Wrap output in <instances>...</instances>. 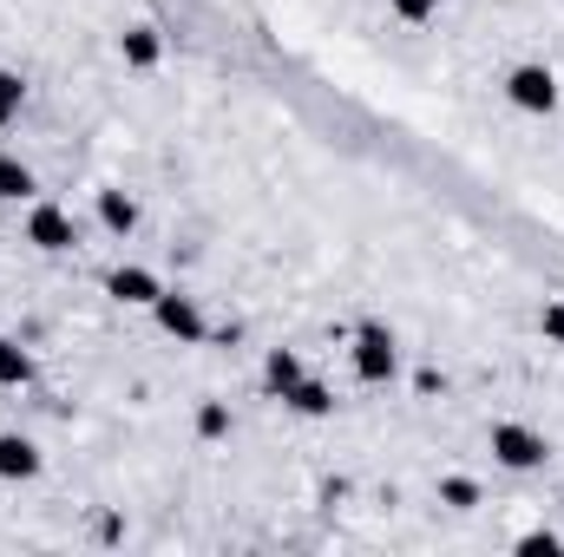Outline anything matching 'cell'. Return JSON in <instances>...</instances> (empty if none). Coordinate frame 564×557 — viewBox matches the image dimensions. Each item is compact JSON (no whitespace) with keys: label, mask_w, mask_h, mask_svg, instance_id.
<instances>
[{"label":"cell","mask_w":564,"mask_h":557,"mask_svg":"<svg viewBox=\"0 0 564 557\" xmlns=\"http://www.w3.org/2000/svg\"><path fill=\"white\" fill-rule=\"evenodd\" d=\"M99 223H106L112 237H132V230H139V204H132L126 190H99Z\"/></svg>","instance_id":"9c48e42d"},{"label":"cell","mask_w":564,"mask_h":557,"mask_svg":"<svg viewBox=\"0 0 564 557\" xmlns=\"http://www.w3.org/2000/svg\"><path fill=\"white\" fill-rule=\"evenodd\" d=\"M40 472V446L26 433H0V479H33Z\"/></svg>","instance_id":"52a82bcc"},{"label":"cell","mask_w":564,"mask_h":557,"mask_svg":"<svg viewBox=\"0 0 564 557\" xmlns=\"http://www.w3.org/2000/svg\"><path fill=\"white\" fill-rule=\"evenodd\" d=\"M394 368H401V348H394V335L388 328H355V374L361 381H394Z\"/></svg>","instance_id":"7a4b0ae2"},{"label":"cell","mask_w":564,"mask_h":557,"mask_svg":"<svg viewBox=\"0 0 564 557\" xmlns=\"http://www.w3.org/2000/svg\"><path fill=\"white\" fill-rule=\"evenodd\" d=\"M492 459L512 466V472H539V466L552 459V446H545V433H532V426H519V419H499V426H492Z\"/></svg>","instance_id":"6da1fadb"},{"label":"cell","mask_w":564,"mask_h":557,"mask_svg":"<svg viewBox=\"0 0 564 557\" xmlns=\"http://www.w3.org/2000/svg\"><path fill=\"white\" fill-rule=\"evenodd\" d=\"M388 7H394L401 20H433V13H440V0H388Z\"/></svg>","instance_id":"d6986e66"},{"label":"cell","mask_w":564,"mask_h":557,"mask_svg":"<svg viewBox=\"0 0 564 557\" xmlns=\"http://www.w3.org/2000/svg\"><path fill=\"white\" fill-rule=\"evenodd\" d=\"M282 401H289V407H295L302 419H328V414H335V394H328L322 381H308V374H302V381H295Z\"/></svg>","instance_id":"ba28073f"},{"label":"cell","mask_w":564,"mask_h":557,"mask_svg":"<svg viewBox=\"0 0 564 557\" xmlns=\"http://www.w3.org/2000/svg\"><path fill=\"white\" fill-rule=\"evenodd\" d=\"M506 99H512L519 112H552V106H558L552 66H512V73H506Z\"/></svg>","instance_id":"3957f363"},{"label":"cell","mask_w":564,"mask_h":557,"mask_svg":"<svg viewBox=\"0 0 564 557\" xmlns=\"http://www.w3.org/2000/svg\"><path fill=\"white\" fill-rule=\"evenodd\" d=\"M151 315H158V328H164V335H177V341H204V315H197V302H191V295L164 288V295L151 302Z\"/></svg>","instance_id":"5b68a950"},{"label":"cell","mask_w":564,"mask_h":557,"mask_svg":"<svg viewBox=\"0 0 564 557\" xmlns=\"http://www.w3.org/2000/svg\"><path fill=\"white\" fill-rule=\"evenodd\" d=\"M0 197H33V171L20 157H0Z\"/></svg>","instance_id":"7c38bea8"},{"label":"cell","mask_w":564,"mask_h":557,"mask_svg":"<svg viewBox=\"0 0 564 557\" xmlns=\"http://www.w3.org/2000/svg\"><path fill=\"white\" fill-rule=\"evenodd\" d=\"M440 505L473 512V505H479V485H473V479H440Z\"/></svg>","instance_id":"5bb4252c"},{"label":"cell","mask_w":564,"mask_h":557,"mask_svg":"<svg viewBox=\"0 0 564 557\" xmlns=\"http://www.w3.org/2000/svg\"><path fill=\"white\" fill-rule=\"evenodd\" d=\"M26 381H33V354L0 335V387H26Z\"/></svg>","instance_id":"8fae6325"},{"label":"cell","mask_w":564,"mask_h":557,"mask_svg":"<svg viewBox=\"0 0 564 557\" xmlns=\"http://www.w3.org/2000/svg\"><path fill=\"white\" fill-rule=\"evenodd\" d=\"M263 374H270V387H276V394H289V387H295V381H302V361H295V354H289V348H276V354H270V368H263Z\"/></svg>","instance_id":"4fadbf2b"},{"label":"cell","mask_w":564,"mask_h":557,"mask_svg":"<svg viewBox=\"0 0 564 557\" xmlns=\"http://www.w3.org/2000/svg\"><path fill=\"white\" fill-rule=\"evenodd\" d=\"M26 106V86H20V73H0V125H13V112Z\"/></svg>","instance_id":"9a60e30c"},{"label":"cell","mask_w":564,"mask_h":557,"mask_svg":"<svg viewBox=\"0 0 564 557\" xmlns=\"http://www.w3.org/2000/svg\"><path fill=\"white\" fill-rule=\"evenodd\" d=\"M26 243H33V250H46V256L73 250V217H66L59 204H33V217H26Z\"/></svg>","instance_id":"277c9868"},{"label":"cell","mask_w":564,"mask_h":557,"mask_svg":"<svg viewBox=\"0 0 564 557\" xmlns=\"http://www.w3.org/2000/svg\"><path fill=\"white\" fill-rule=\"evenodd\" d=\"M539 335H545L552 348H564V302H545V315H539Z\"/></svg>","instance_id":"e0dca14e"},{"label":"cell","mask_w":564,"mask_h":557,"mask_svg":"<svg viewBox=\"0 0 564 557\" xmlns=\"http://www.w3.org/2000/svg\"><path fill=\"white\" fill-rule=\"evenodd\" d=\"M119 53H126V66H158L164 40H158V26H126L119 33Z\"/></svg>","instance_id":"30bf717a"},{"label":"cell","mask_w":564,"mask_h":557,"mask_svg":"<svg viewBox=\"0 0 564 557\" xmlns=\"http://www.w3.org/2000/svg\"><path fill=\"white\" fill-rule=\"evenodd\" d=\"M519 551H532V557H539V551H564V538H558V532H525V538H519Z\"/></svg>","instance_id":"ac0fdd59"},{"label":"cell","mask_w":564,"mask_h":557,"mask_svg":"<svg viewBox=\"0 0 564 557\" xmlns=\"http://www.w3.org/2000/svg\"><path fill=\"white\" fill-rule=\"evenodd\" d=\"M197 433H204V439H224V433H230V407H224V401L197 407Z\"/></svg>","instance_id":"2e32d148"},{"label":"cell","mask_w":564,"mask_h":557,"mask_svg":"<svg viewBox=\"0 0 564 557\" xmlns=\"http://www.w3.org/2000/svg\"><path fill=\"white\" fill-rule=\"evenodd\" d=\"M106 288H112L119 302H132V308H151V302L164 295V282L151 276V270H139V263H119V270L106 276Z\"/></svg>","instance_id":"8992f818"}]
</instances>
